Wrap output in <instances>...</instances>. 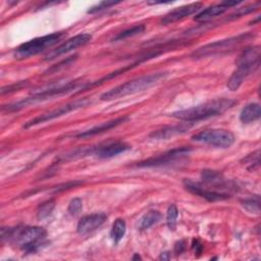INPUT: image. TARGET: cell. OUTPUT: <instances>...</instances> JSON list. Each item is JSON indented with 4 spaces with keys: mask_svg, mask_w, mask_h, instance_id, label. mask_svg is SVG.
<instances>
[{
    "mask_svg": "<svg viewBox=\"0 0 261 261\" xmlns=\"http://www.w3.org/2000/svg\"><path fill=\"white\" fill-rule=\"evenodd\" d=\"M46 236V229L41 226L18 225L1 228V240L16 246L24 254H34L45 248L49 244Z\"/></svg>",
    "mask_w": 261,
    "mask_h": 261,
    "instance_id": "6da1fadb",
    "label": "cell"
},
{
    "mask_svg": "<svg viewBox=\"0 0 261 261\" xmlns=\"http://www.w3.org/2000/svg\"><path fill=\"white\" fill-rule=\"evenodd\" d=\"M237 101L231 99H216L213 101L206 102L204 104H200L188 109L178 110L171 113V116H173L176 119L186 121V122H195L202 119H206L209 117H213L216 115H219L226 110L230 109L234 106Z\"/></svg>",
    "mask_w": 261,
    "mask_h": 261,
    "instance_id": "7a4b0ae2",
    "label": "cell"
},
{
    "mask_svg": "<svg viewBox=\"0 0 261 261\" xmlns=\"http://www.w3.org/2000/svg\"><path fill=\"white\" fill-rule=\"evenodd\" d=\"M261 49L259 46L248 47L238 57L237 68L227 81L226 87L230 91H237L243 85L244 81L260 66Z\"/></svg>",
    "mask_w": 261,
    "mask_h": 261,
    "instance_id": "3957f363",
    "label": "cell"
},
{
    "mask_svg": "<svg viewBox=\"0 0 261 261\" xmlns=\"http://www.w3.org/2000/svg\"><path fill=\"white\" fill-rule=\"evenodd\" d=\"M167 72H155L150 74H145L134 80H130L124 84H121L115 88L108 90L100 96V99L103 101L115 100L127 95H132L138 92L145 91L154 85L158 84L161 80L165 79Z\"/></svg>",
    "mask_w": 261,
    "mask_h": 261,
    "instance_id": "277c9868",
    "label": "cell"
},
{
    "mask_svg": "<svg viewBox=\"0 0 261 261\" xmlns=\"http://www.w3.org/2000/svg\"><path fill=\"white\" fill-rule=\"evenodd\" d=\"M79 85H80V81L79 80H74V81H70L67 82L65 84H60L58 86H52L49 87L47 89H44L40 92H36L33 95L19 100L17 102L11 103L9 105H4L3 106V110H6L7 112H13V111H18L29 105L32 104H36L39 102H43L46 101L48 99H52L53 97L56 96H61L70 92H73L74 90H79Z\"/></svg>",
    "mask_w": 261,
    "mask_h": 261,
    "instance_id": "5b68a950",
    "label": "cell"
},
{
    "mask_svg": "<svg viewBox=\"0 0 261 261\" xmlns=\"http://www.w3.org/2000/svg\"><path fill=\"white\" fill-rule=\"evenodd\" d=\"M64 36H65L64 32H57V33H52L49 35L32 39L28 42L20 44L14 50L13 56L17 60H22L31 56L37 55L45 51L46 49H49L50 47L54 46L55 44H57L59 41H61L64 38Z\"/></svg>",
    "mask_w": 261,
    "mask_h": 261,
    "instance_id": "8992f818",
    "label": "cell"
},
{
    "mask_svg": "<svg viewBox=\"0 0 261 261\" xmlns=\"http://www.w3.org/2000/svg\"><path fill=\"white\" fill-rule=\"evenodd\" d=\"M254 37H255V35H253L252 33H243V34H240L238 36H233V37H230L227 39L218 40V41L206 44V45L198 48L197 50H195L193 52L192 57L199 59V58H203V57H207V56L222 54L224 52H228V51L232 50V48L238 47L239 45L249 41L250 39H252Z\"/></svg>",
    "mask_w": 261,
    "mask_h": 261,
    "instance_id": "52a82bcc",
    "label": "cell"
},
{
    "mask_svg": "<svg viewBox=\"0 0 261 261\" xmlns=\"http://www.w3.org/2000/svg\"><path fill=\"white\" fill-rule=\"evenodd\" d=\"M195 142L203 143L217 148H228L234 143V135L223 128H209L199 132L192 137Z\"/></svg>",
    "mask_w": 261,
    "mask_h": 261,
    "instance_id": "ba28073f",
    "label": "cell"
},
{
    "mask_svg": "<svg viewBox=\"0 0 261 261\" xmlns=\"http://www.w3.org/2000/svg\"><path fill=\"white\" fill-rule=\"evenodd\" d=\"M90 102L91 101H90L89 98H82V99L75 100L73 102L67 103L65 105H62V106L54 109V110H51L49 112L43 113L41 115H38V116L34 117L33 119L27 121L23 124V128H30L32 126H35V125H38V124L50 121V120L55 119V118H58V117H60L62 115H65V114L71 112V111H74V110H77V109H80L82 107L87 106Z\"/></svg>",
    "mask_w": 261,
    "mask_h": 261,
    "instance_id": "9c48e42d",
    "label": "cell"
},
{
    "mask_svg": "<svg viewBox=\"0 0 261 261\" xmlns=\"http://www.w3.org/2000/svg\"><path fill=\"white\" fill-rule=\"evenodd\" d=\"M192 151L191 147H178L167 152H164L160 155L150 157L143 161L137 163L138 167H157V166H164L169 165L174 162L180 161L186 158Z\"/></svg>",
    "mask_w": 261,
    "mask_h": 261,
    "instance_id": "30bf717a",
    "label": "cell"
},
{
    "mask_svg": "<svg viewBox=\"0 0 261 261\" xmlns=\"http://www.w3.org/2000/svg\"><path fill=\"white\" fill-rule=\"evenodd\" d=\"M184 186H185L186 190L189 191L190 193H192L196 196H200L209 202L222 201V200H226L229 198V194H227V193L210 189L208 186H204L201 182H197V181H194L189 178L184 179Z\"/></svg>",
    "mask_w": 261,
    "mask_h": 261,
    "instance_id": "8fae6325",
    "label": "cell"
},
{
    "mask_svg": "<svg viewBox=\"0 0 261 261\" xmlns=\"http://www.w3.org/2000/svg\"><path fill=\"white\" fill-rule=\"evenodd\" d=\"M92 39V36L90 34L87 33H83V34H79L66 41H64L62 44H60L59 46H57L55 49H53L52 51H50L44 58V60L49 61L52 59H55L56 57L68 53L72 50H75L79 47H82L84 45H86L87 43H89Z\"/></svg>",
    "mask_w": 261,
    "mask_h": 261,
    "instance_id": "7c38bea8",
    "label": "cell"
},
{
    "mask_svg": "<svg viewBox=\"0 0 261 261\" xmlns=\"http://www.w3.org/2000/svg\"><path fill=\"white\" fill-rule=\"evenodd\" d=\"M203 7V4L201 2H194L191 4H187L180 7H177L168 13H166L160 20L161 24H169L175 21H178L180 19L186 18L187 16H190L196 12L201 11V8Z\"/></svg>",
    "mask_w": 261,
    "mask_h": 261,
    "instance_id": "4fadbf2b",
    "label": "cell"
},
{
    "mask_svg": "<svg viewBox=\"0 0 261 261\" xmlns=\"http://www.w3.org/2000/svg\"><path fill=\"white\" fill-rule=\"evenodd\" d=\"M107 219L105 213H92L83 216L76 225V231L81 236L89 234L99 228Z\"/></svg>",
    "mask_w": 261,
    "mask_h": 261,
    "instance_id": "5bb4252c",
    "label": "cell"
},
{
    "mask_svg": "<svg viewBox=\"0 0 261 261\" xmlns=\"http://www.w3.org/2000/svg\"><path fill=\"white\" fill-rule=\"evenodd\" d=\"M130 148L132 147L128 144L121 141H116V142H111L105 145H100L95 148H91V154L96 155L98 158L107 159V158L114 157L118 154L124 153Z\"/></svg>",
    "mask_w": 261,
    "mask_h": 261,
    "instance_id": "9a60e30c",
    "label": "cell"
},
{
    "mask_svg": "<svg viewBox=\"0 0 261 261\" xmlns=\"http://www.w3.org/2000/svg\"><path fill=\"white\" fill-rule=\"evenodd\" d=\"M240 3L241 2H238V1H222L219 4L211 5L205 9H202L195 15L194 19L198 22H207L212 18L223 14L226 10H228V8L236 6Z\"/></svg>",
    "mask_w": 261,
    "mask_h": 261,
    "instance_id": "2e32d148",
    "label": "cell"
},
{
    "mask_svg": "<svg viewBox=\"0 0 261 261\" xmlns=\"http://www.w3.org/2000/svg\"><path fill=\"white\" fill-rule=\"evenodd\" d=\"M201 178L206 186L209 188H213L214 190L216 189H221L222 191L227 189V190H232V184L227 180L223 174L219 171L212 170V169H204L201 172ZM217 191V190H216Z\"/></svg>",
    "mask_w": 261,
    "mask_h": 261,
    "instance_id": "e0dca14e",
    "label": "cell"
},
{
    "mask_svg": "<svg viewBox=\"0 0 261 261\" xmlns=\"http://www.w3.org/2000/svg\"><path fill=\"white\" fill-rule=\"evenodd\" d=\"M128 119H129V117L127 115H123V116L117 117L115 119L102 122L99 125H96V126H94L92 128H89L87 130L81 132V133L76 134L74 137L77 138V139H87V138H90V137H93V136H96V135H100V134L108 132L109 129H112V128L126 122Z\"/></svg>",
    "mask_w": 261,
    "mask_h": 261,
    "instance_id": "ac0fdd59",
    "label": "cell"
},
{
    "mask_svg": "<svg viewBox=\"0 0 261 261\" xmlns=\"http://www.w3.org/2000/svg\"><path fill=\"white\" fill-rule=\"evenodd\" d=\"M192 126L191 122H181L174 125H167L162 128L153 130L149 137L153 140H168L177 135L185 134Z\"/></svg>",
    "mask_w": 261,
    "mask_h": 261,
    "instance_id": "d6986e66",
    "label": "cell"
},
{
    "mask_svg": "<svg viewBox=\"0 0 261 261\" xmlns=\"http://www.w3.org/2000/svg\"><path fill=\"white\" fill-rule=\"evenodd\" d=\"M260 116H261L260 105L258 103H250L242 109L240 113V120L244 123H250L259 119Z\"/></svg>",
    "mask_w": 261,
    "mask_h": 261,
    "instance_id": "ffe728a7",
    "label": "cell"
},
{
    "mask_svg": "<svg viewBox=\"0 0 261 261\" xmlns=\"http://www.w3.org/2000/svg\"><path fill=\"white\" fill-rule=\"evenodd\" d=\"M125 231H126L125 221L122 218H117L116 220H114L110 230V237L115 245L122 240V238L125 234Z\"/></svg>",
    "mask_w": 261,
    "mask_h": 261,
    "instance_id": "44dd1931",
    "label": "cell"
},
{
    "mask_svg": "<svg viewBox=\"0 0 261 261\" xmlns=\"http://www.w3.org/2000/svg\"><path fill=\"white\" fill-rule=\"evenodd\" d=\"M162 215L159 211L157 210H151L149 212H147L141 219H140V223H139V228L141 230H145L150 228L151 226H153L154 224H156L160 219H161Z\"/></svg>",
    "mask_w": 261,
    "mask_h": 261,
    "instance_id": "7402d4cb",
    "label": "cell"
},
{
    "mask_svg": "<svg viewBox=\"0 0 261 261\" xmlns=\"http://www.w3.org/2000/svg\"><path fill=\"white\" fill-rule=\"evenodd\" d=\"M145 25L144 24H138V25H135L130 29H127V30H124L120 33H118L111 41L112 42H117V41H122V40H125V39H128V38H132V37H135L137 35H140L142 34L144 31H145Z\"/></svg>",
    "mask_w": 261,
    "mask_h": 261,
    "instance_id": "603a6c76",
    "label": "cell"
},
{
    "mask_svg": "<svg viewBox=\"0 0 261 261\" xmlns=\"http://www.w3.org/2000/svg\"><path fill=\"white\" fill-rule=\"evenodd\" d=\"M55 208V201L54 200H47L43 203H41L38 208H37V211H36V215H37V218L42 220V219H45L47 218L48 216L51 215V213L53 212Z\"/></svg>",
    "mask_w": 261,
    "mask_h": 261,
    "instance_id": "cb8c5ba5",
    "label": "cell"
},
{
    "mask_svg": "<svg viewBox=\"0 0 261 261\" xmlns=\"http://www.w3.org/2000/svg\"><path fill=\"white\" fill-rule=\"evenodd\" d=\"M241 205L250 213H254L257 215L260 214V200L258 196L242 200Z\"/></svg>",
    "mask_w": 261,
    "mask_h": 261,
    "instance_id": "d4e9b609",
    "label": "cell"
},
{
    "mask_svg": "<svg viewBox=\"0 0 261 261\" xmlns=\"http://www.w3.org/2000/svg\"><path fill=\"white\" fill-rule=\"evenodd\" d=\"M178 217V209L174 204L169 205L166 212V223L170 230H175Z\"/></svg>",
    "mask_w": 261,
    "mask_h": 261,
    "instance_id": "484cf974",
    "label": "cell"
},
{
    "mask_svg": "<svg viewBox=\"0 0 261 261\" xmlns=\"http://www.w3.org/2000/svg\"><path fill=\"white\" fill-rule=\"evenodd\" d=\"M260 6V2H257V3H254V4H251V5H248V6H245V7H242V8H239L237 11H234L233 13H231L230 15L227 16V20H232V19H236L238 17H241L245 14H248V13H251L253 12L254 10H256L257 8H259Z\"/></svg>",
    "mask_w": 261,
    "mask_h": 261,
    "instance_id": "4316f807",
    "label": "cell"
},
{
    "mask_svg": "<svg viewBox=\"0 0 261 261\" xmlns=\"http://www.w3.org/2000/svg\"><path fill=\"white\" fill-rule=\"evenodd\" d=\"M243 162L246 163L249 170L256 169L260 163V150H256L252 154H249L247 157L244 158Z\"/></svg>",
    "mask_w": 261,
    "mask_h": 261,
    "instance_id": "83f0119b",
    "label": "cell"
},
{
    "mask_svg": "<svg viewBox=\"0 0 261 261\" xmlns=\"http://www.w3.org/2000/svg\"><path fill=\"white\" fill-rule=\"evenodd\" d=\"M83 209V201L81 198H73L68 204V212L70 215L79 214Z\"/></svg>",
    "mask_w": 261,
    "mask_h": 261,
    "instance_id": "f1b7e54d",
    "label": "cell"
},
{
    "mask_svg": "<svg viewBox=\"0 0 261 261\" xmlns=\"http://www.w3.org/2000/svg\"><path fill=\"white\" fill-rule=\"evenodd\" d=\"M120 2H114V1H102L100 3H98L97 5L91 7L89 10H88V13H96L98 11H101V10H104V9H107L111 6H114L116 4H118Z\"/></svg>",
    "mask_w": 261,
    "mask_h": 261,
    "instance_id": "f546056e",
    "label": "cell"
},
{
    "mask_svg": "<svg viewBox=\"0 0 261 261\" xmlns=\"http://www.w3.org/2000/svg\"><path fill=\"white\" fill-rule=\"evenodd\" d=\"M75 59H76V56H70V57L66 58L65 60L61 61L60 63L53 65V66H52V67H50L46 72H56V71H58L59 69L64 68V67H66L67 65H70L72 62H74V60H75Z\"/></svg>",
    "mask_w": 261,
    "mask_h": 261,
    "instance_id": "4dcf8cb0",
    "label": "cell"
},
{
    "mask_svg": "<svg viewBox=\"0 0 261 261\" xmlns=\"http://www.w3.org/2000/svg\"><path fill=\"white\" fill-rule=\"evenodd\" d=\"M83 181L81 180H72V181H67L65 184H62V185H59L55 188H53V191L55 193H58V192H61V191H64V190H67V189H70V188H74L76 186H80L82 185Z\"/></svg>",
    "mask_w": 261,
    "mask_h": 261,
    "instance_id": "1f68e13d",
    "label": "cell"
},
{
    "mask_svg": "<svg viewBox=\"0 0 261 261\" xmlns=\"http://www.w3.org/2000/svg\"><path fill=\"white\" fill-rule=\"evenodd\" d=\"M192 249L196 256H200L203 252V244L198 239H194L192 242Z\"/></svg>",
    "mask_w": 261,
    "mask_h": 261,
    "instance_id": "d6a6232c",
    "label": "cell"
},
{
    "mask_svg": "<svg viewBox=\"0 0 261 261\" xmlns=\"http://www.w3.org/2000/svg\"><path fill=\"white\" fill-rule=\"evenodd\" d=\"M185 249H186L185 241H178V242L175 243V245H174V252H175L176 255L181 254L185 251Z\"/></svg>",
    "mask_w": 261,
    "mask_h": 261,
    "instance_id": "836d02e7",
    "label": "cell"
},
{
    "mask_svg": "<svg viewBox=\"0 0 261 261\" xmlns=\"http://www.w3.org/2000/svg\"><path fill=\"white\" fill-rule=\"evenodd\" d=\"M27 82H19L13 86H9L7 87V90H1V94H4L5 92H11V91H14V90H17V89H20L21 87L25 86Z\"/></svg>",
    "mask_w": 261,
    "mask_h": 261,
    "instance_id": "e575fe53",
    "label": "cell"
},
{
    "mask_svg": "<svg viewBox=\"0 0 261 261\" xmlns=\"http://www.w3.org/2000/svg\"><path fill=\"white\" fill-rule=\"evenodd\" d=\"M170 258H171L170 253L167 252V251L162 252V253L160 254V256H159V260H169Z\"/></svg>",
    "mask_w": 261,
    "mask_h": 261,
    "instance_id": "d590c367",
    "label": "cell"
},
{
    "mask_svg": "<svg viewBox=\"0 0 261 261\" xmlns=\"http://www.w3.org/2000/svg\"><path fill=\"white\" fill-rule=\"evenodd\" d=\"M133 260H141L142 259V257L139 255V254H135L134 256H133V258H132Z\"/></svg>",
    "mask_w": 261,
    "mask_h": 261,
    "instance_id": "8d00e7d4",
    "label": "cell"
},
{
    "mask_svg": "<svg viewBox=\"0 0 261 261\" xmlns=\"http://www.w3.org/2000/svg\"><path fill=\"white\" fill-rule=\"evenodd\" d=\"M259 20H260V16L258 15V16L256 17V19H253V20H252L250 23H253V24H255L256 22H259Z\"/></svg>",
    "mask_w": 261,
    "mask_h": 261,
    "instance_id": "74e56055",
    "label": "cell"
}]
</instances>
